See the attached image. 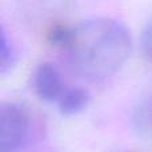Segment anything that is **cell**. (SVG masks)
Returning <instances> with one entry per match:
<instances>
[{
    "instance_id": "6da1fadb",
    "label": "cell",
    "mask_w": 152,
    "mask_h": 152,
    "mask_svg": "<svg viewBox=\"0 0 152 152\" xmlns=\"http://www.w3.org/2000/svg\"><path fill=\"white\" fill-rule=\"evenodd\" d=\"M131 48V34L121 21L97 16L72 26L66 51L79 75L99 80L115 74L129 56Z\"/></svg>"
},
{
    "instance_id": "7a4b0ae2",
    "label": "cell",
    "mask_w": 152,
    "mask_h": 152,
    "mask_svg": "<svg viewBox=\"0 0 152 152\" xmlns=\"http://www.w3.org/2000/svg\"><path fill=\"white\" fill-rule=\"evenodd\" d=\"M31 136V116L19 103H3L0 107V152H16Z\"/></svg>"
},
{
    "instance_id": "3957f363",
    "label": "cell",
    "mask_w": 152,
    "mask_h": 152,
    "mask_svg": "<svg viewBox=\"0 0 152 152\" xmlns=\"http://www.w3.org/2000/svg\"><path fill=\"white\" fill-rule=\"evenodd\" d=\"M32 83L36 95L44 102H59L67 88L59 69L50 61H43L36 67Z\"/></svg>"
},
{
    "instance_id": "277c9868",
    "label": "cell",
    "mask_w": 152,
    "mask_h": 152,
    "mask_svg": "<svg viewBox=\"0 0 152 152\" xmlns=\"http://www.w3.org/2000/svg\"><path fill=\"white\" fill-rule=\"evenodd\" d=\"M89 102V94L87 89L80 87L66 88L64 94L59 99V110L64 115H75L83 111Z\"/></svg>"
},
{
    "instance_id": "5b68a950",
    "label": "cell",
    "mask_w": 152,
    "mask_h": 152,
    "mask_svg": "<svg viewBox=\"0 0 152 152\" xmlns=\"http://www.w3.org/2000/svg\"><path fill=\"white\" fill-rule=\"evenodd\" d=\"M72 34V26L67 24H55L48 29V42L51 44L66 50Z\"/></svg>"
},
{
    "instance_id": "8992f818",
    "label": "cell",
    "mask_w": 152,
    "mask_h": 152,
    "mask_svg": "<svg viewBox=\"0 0 152 152\" xmlns=\"http://www.w3.org/2000/svg\"><path fill=\"white\" fill-rule=\"evenodd\" d=\"M13 56L15 53H13L12 44L8 40L5 31L1 28L0 31V68L3 72L11 66V63H13Z\"/></svg>"
},
{
    "instance_id": "52a82bcc",
    "label": "cell",
    "mask_w": 152,
    "mask_h": 152,
    "mask_svg": "<svg viewBox=\"0 0 152 152\" xmlns=\"http://www.w3.org/2000/svg\"><path fill=\"white\" fill-rule=\"evenodd\" d=\"M140 42H142V50L144 56L152 61V18L147 21L144 29H143Z\"/></svg>"
}]
</instances>
